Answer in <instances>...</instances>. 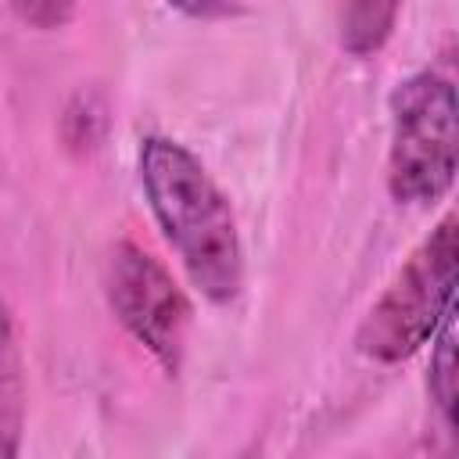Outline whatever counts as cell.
Masks as SVG:
<instances>
[{
  "instance_id": "1",
  "label": "cell",
  "mask_w": 459,
  "mask_h": 459,
  "mask_svg": "<svg viewBox=\"0 0 459 459\" xmlns=\"http://www.w3.org/2000/svg\"><path fill=\"white\" fill-rule=\"evenodd\" d=\"M147 208L176 251L186 280L212 301L230 305L244 287V244L233 208L208 169L172 136H143L136 154Z\"/></svg>"
},
{
  "instance_id": "2",
  "label": "cell",
  "mask_w": 459,
  "mask_h": 459,
  "mask_svg": "<svg viewBox=\"0 0 459 459\" xmlns=\"http://www.w3.org/2000/svg\"><path fill=\"white\" fill-rule=\"evenodd\" d=\"M455 269L459 230L455 212H445L362 316L355 330V351L380 366L412 359L455 305Z\"/></svg>"
},
{
  "instance_id": "3",
  "label": "cell",
  "mask_w": 459,
  "mask_h": 459,
  "mask_svg": "<svg viewBox=\"0 0 459 459\" xmlns=\"http://www.w3.org/2000/svg\"><path fill=\"white\" fill-rule=\"evenodd\" d=\"M387 194L409 208L437 204L459 169L455 82L437 68H420L394 82L387 97Z\"/></svg>"
},
{
  "instance_id": "4",
  "label": "cell",
  "mask_w": 459,
  "mask_h": 459,
  "mask_svg": "<svg viewBox=\"0 0 459 459\" xmlns=\"http://www.w3.org/2000/svg\"><path fill=\"white\" fill-rule=\"evenodd\" d=\"M104 298L126 333L176 377L186 355L190 301L176 276L136 240H118L104 258Z\"/></svg>"
},
{
  "instance_id": "5",
  "label": "cell",
  "mask_w": 459,
  "mask_h": 459,
  "mask_svg": "<svg viewBox=\"0 0 459 459\" xmlns=\"http://www.w3.org/2000/svg\"><path fill=\"white\" fill-rule=\"evenodd\" d=\"M25 430V362L11 305L0 298V459L18 455Z\"/></svg>"
},
{
  "instance_id": "6",
  "label": "cell",
  "mask_w": 459,
  "mask_h": 459,
  "mask_svg": "<svg viewBox=\"0 0 459 459\" xmlns=\"http://www.w3.org/2000/svg\"><path fill=\"white\" fill-rule=\"evenodd\" d=\"M402 0H337V39L351 57L380 54L398 25Z\"/></svg>"
},
{
  "instance_id": "7",
  "label": "cell",
  "mask_w": 459,
  "mask_h": 459,
  "mask_svg": "<svg viewBox=\"0 0 459 459\" xmlns=\"http://www.w3.org/2000/svg\"><path fill=\"white\" fill-rule=\"evenodd\" d=\"M430 344V366H427V394L445 420V427H455V305L437 323Z\"/></svg>"
},
{
  "instance_id": "8",
  "label": "cell",
  "mask_w": 459,
  "mask_h": 459,
  "mask_svg": "<svg viewBox=\"0 0 459 459\" xmlns=\"http://www.w3.org/2000/svg\"><path fill=\"white\" fill-rule=\"evenodd\" d=\"M108 100L100 90L93 86H82L72 93V100L65 104V115H61V140L68 151L75 154H90L100 147L104 133H108Z\"/></svg>"
},
{
  "instance_id": "9",
  "label": "cell",
  "mask_w": 459,
  "mask_h": 459,
  "mask_svg": "<svg viewBox=\"0 0 459 459\" xmlns=\"http://www.w3.org/2000/svg\"><path fill=\"white\" fill-rule=\"evenodd\" d=\"M11 11L32 29H65L75 14V0H7Z\"/></svg>"
},
{
  "instance_id": "10",
  "label": "cell",
  "mask_w": 459,
  "mask_h": 459,
  "mask_svg": "<svg viewBox=\"0 0 459 459\" xmlns=\"http://www.w3.org/2000/svg\"><path fill=\"white\" fill-rule=\"evenodd\" d=\"M169 7H176L186 18H201V22H215V18H233L244 11L240 0H165Z\"/></svg>"
}]
</instances>
